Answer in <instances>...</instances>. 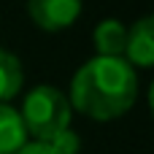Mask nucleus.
<instances>
[{"mask_svg":"<svg viewBox=\"0 0 154 154\" xmlns=\"http://www.w3.org/2000/svg\"><path fill=\"white\" fill-rule=\"evenodd\" d=\"M19 116H22V125L30 141L54 143L70 130L73 106L68 95L57 89L54 84H38L24 95Z\"/></svg>","mask_w":154,"mask_h":154,"instance_id":"obj_2","label":"nucleus"},{"mask_svg":"<svg viewBox=\"0 0 154 154\" xmlns=\"http://www.w3.org/2000/svg\"><path fill=\"white\" fill-rule=\"evenodd\" d=\"M133 68L149 70L154 65V16H141L130 30L125 41V54H122Z\"/></svg>","mask_w":154,"mask_h":154,"instance_id":"obj_4","label":"nucleus"},{"mask_svg":"<svg viewBox=\"0 0 154 154\" xmlns=\"http://www.w3.org/2000/svg\"><path fill=\"white\" fill-rule=\"evenodd\" d=\"M68 100L73 111L95 122L119 119L138 100V73L125 57L97 54L73 73Z\"/></svg>","mask_w":154,"mask_h":154,"instance_id":"obj_1","label":"nucleus"},{"mask_svg":"<svg viewBox=\"0 0 154 154\" xmlns=\"http://www.w3.org/2000/svg\"><path fill=\"white\" fill-rule=\"evenodd\" d=\"M27 130L11 103H0V154H16L27 143Z\"/></svg>","mask_w":154,"mask_h":154,"instance_id":"obj_5","label":"nucleus"},{"mask_svg":"<svg viewBox=\"0 0 154 154\" xmlns=\"http://www.w3.org/2000/svg\"><path fill=\"white\" fill-rule=\"evenodd\" d=\"M22 81H24V70L19 57L5 46H0V103H8L11 97H16L22 89Z\"/></svg>","mask_w":154,"mask_h":154,"instance_id":"obj_7","label":"nucleus"},{"mask_svg":"<svg viewBox=\"0 0 154 154\" xmlns=\"http://www.w3.org/2000/svg\"><path fill=\"white\" fill-rule=\"evenodd\" d=\"M32 24L43 32H62L81 16V0H27Z\"/></svg>","mask_w":154,"mask_h":154,"instance_id":"obj_3","label":"nucleus"},{"mask_svg":"<svg viewBox=\"0 0 154 154\" xmlns=\"http://www.w3.org/2000/svg\"><path fill=\"white\" fill-rule=\"evenodd\" d=\"M16 154H62V152L51 143H43V141H27Z\"/></svg>","mask_w":154,"mask_h":154,"instance_id":"obj_8","label":"nucleus"},{"mask_svg":"<svg viewBox=\"0 0 154 154\" xmlns=\"http://www.w3.org/2000/svg\"><path fill=\"white\" fill-rule=\"evenodd\" d=\"M92 41H95V49L100 57H122L125 41H127V27L119 19H103L95 27Z\"/></svg>","mask_w":154,"mask_h":154,"instance_id":"obj_6","label":"nucleus"}]
</instances>
